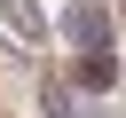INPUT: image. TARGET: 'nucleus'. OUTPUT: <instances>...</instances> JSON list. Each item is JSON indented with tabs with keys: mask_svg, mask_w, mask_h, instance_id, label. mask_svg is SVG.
<instances>
[{
	"mask_svg": "<svg viewBox=\"0 0 126 118\" xmlns=\"http://www.w3.org/2000/svg\"><path fill=\"white\" fill-rule=\"evenodd\" d=\"M79 94H118L126 87V63H118V47H87V55H71V71H63Z\"/></svg>",
	"mask_w": 126,
	"mask_h": 118,
	"instance_id": "f03ea898",
	"label": "nucleus"
},
{
	"mask_svg": "<svg viewBox=\"0 0 126 118\" xmlns=\"http://www.w3.org/2000/svg\"><path fill=\"white\" fill-rule=\"evenodd\" d=\"M79 102H87V94H79L63 71H47V79H39V118H79Z\"/></svg>",
	"mask_w": 126,
	"mask_h": 118,
	"instance_id": "20e7f679",
	"label": "nucleus"
},
{
	"mask_svg": "<svg viewBox=\"0 0 126 118\" xmlns=\"http://www.w3.org/2000/svg\"><path fill=\"white\" fill-rule=\"evenodd\" d=\"M118 8H126V0H118Z\"/></svg>",
	"mask_w": 126,
	"mask_h": 118,
	"instance_id": "39448f33",
	"label": "nucleus"
},
{
	"mask_svg": "<svg viewBox=\"0 0 126 118\" xmlns=\"http://www.w3.org/2000/svg\"><path fill=\"white\" fill-rule=\"evenodd\" d=\"M55 39H63L71 55H87V47H118V8H110V0H63Z\"/></svg>",
	"mask_w": 126,
	"mask_h": 118,
	"instance_id": "f257e3e1",
	"label": "nucleus"
},
{
	"mask_svg": "<svg viewBox=\"0 0 126 118\" xmlns=\"http://www.w3.org/2000/svg\"><path fill=\"white\" fill-rule=\"evenodd\" d=\"M0 24H8V39H16V47H32V55H39V39L55 31V24H47L32 0H0Z\"/></svg>",
	"mask_w": 126,
	"mask_h": 118,
	"instance_id": "7ed1b4c3",
	"label": "nucleus"
}]
</instances>
